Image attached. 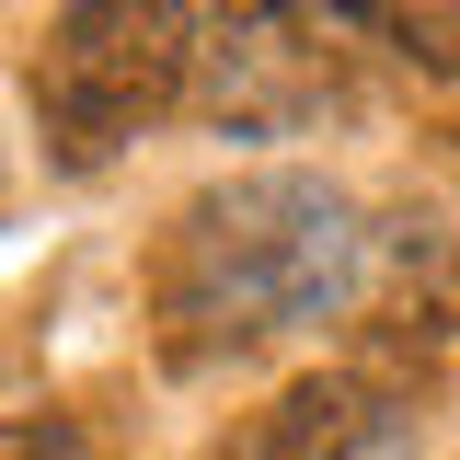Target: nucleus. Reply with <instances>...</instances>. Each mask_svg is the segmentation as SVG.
Masks as SVG:
<instances>
[{
    "instance_id": "f257e3e1",
    "label": "nucleus",
    "mask_w": 460,
    "mask_h": 460,
    "mask_svg": "<svg viewBox=\"0 0 460 460\" xmlns=\"http://www.w3.org/2000/svg\"><path fill=\"white\" fill-rule=\"evenodd\" d=\"M368 265V219L323 172H230L184 196L150 242V323L172 368H219L277 323H345Z\"/></svg>"
},
{
    "instance_id": "f03ea898",
    "label": "nucleus",
    "mask_w": 460,
    "mask_h": 460,
    "mask_svg": "<svg viewBox=\"0 0 460 460\" xmlns=\"http://www.w3.org/2000/svg\"><path fill=\"white\" fill-rule=\"evenodd\" d=\"M184 81H196V12L81 0L47 23V58H35V138L58 172H104L150 115L184 104Z\"/></svg>"
},
{
    "instance_id": "7ed1b4c3",
    "label": "nucleus",
    "mask_w": 460,
    "mask_h": 460,
    "mask_svg": "<svg viewBox=\"0 0 460 460\" xmlns=\"http://www.w3.org/2000/svg\"><path fill=\"white\" fill-rule=\"evenodd\" d=\"M345 334H357V380H438L460 357V242L438 219H380Z\"/></svg>"
},
{
    "instance_id": "20e7f679",
    "label": "nucleus",
    "mask_w": 460,
    "mask_h": 460,
    "mask_svg": "<svg viewBox=\"0 0 460 460\" xmlns=\"http://www.w3.org/2000/svg\"><path fill=\"white\" fill-rule=\"evenodd\" d=\"M323 12H196V81H184V115H208L230 138H288L323 115Z\"/></svg>"
},
{
    "instance_id": "39448f33",
    "label": "nucleus",
    "mask_w": 460,
    "mask_h": 460,
    "mask_svg": "<svg viewBox=\"0 0 460 460\" xmlns=\"http://www.w3.org/2000/svg\"><path fill=\"white\" fill-rule=\"evenodd\" d=\"M368 438H380V380H357V368H311V380H288V392H277L253 460H368Z\"/></svg>"
},
{
    "instance_id": "423d86ee",
    "label": "nucleus",
    "mask_w": 460,
    "mask_h": 460,
    "mask_svg": "<svg viewBox=\"0 0 460 460\" xmlns=\"http://www.w3.org/2000/svg\"><path fill=\"white\" fill-rule=\"evenodd\" d=\"M334 23L380 35L402 69H438V81H460V0H357V12H334Z\"/></svg>"
},
{
    "instance_id": "0eeeda50",
    "label": "nucleus",
    "mask_w": 460,
    "mask_h": 460,
    "mask_svg": "<svg viewBox=\"0 0 460 460\" xmlns=\"http://www.w3.org/2000/svg\"><path fill=\"white\" fill-rule=\"evenodd\" d=\"M0 460H93L81 414H0Z\"/></svg>"
}]
</instances>
